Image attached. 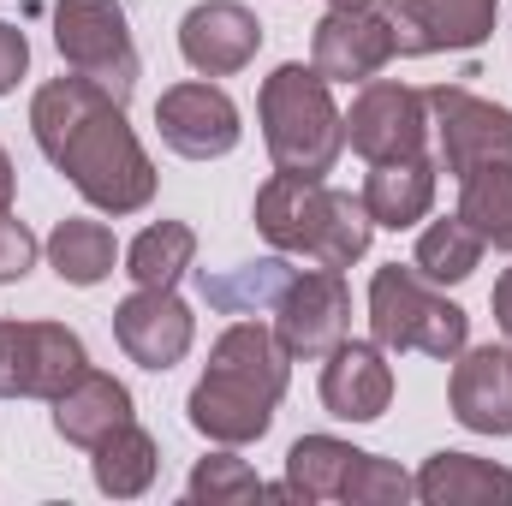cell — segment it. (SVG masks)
Instances as JSON below:
<instances>
[{"label": "cell", "instance_id": "cell-1", "mask_svg": "<svg viewBox=\"0 0 512 506\" xmlns=\"http://www.w3.org/2000/svg\"><path fill=\"white\" fill-rule=\"evenodd\" d=\"M36 149L72 179V191L102 215H137L155 203V161L143 155L126 120V102L96 90L90 78H48L30 96Z\"/></svg>", "mask_w": 512, "mask_h": 506}, {"label": "cell", "instance_id": "cell-2", "mask_svg": "<svg viewBox=\"0 0 512 506\" xmlns=\"http://www.w3.org/2000/svg\"><path fill=\"white\" fill-rule=\"evenodd\" d=\"M286 381H292V352L280 346V334L262 322H233L215 340L209 370L191 387L185 417L215 447H251L268 435L274 405L286 399Z\"/></svg>", "mask_w": 512, "mask_h": 506}, {"label": "cell", "instance_id": "cell-3", "mask_svg": "<svg viewBox=\"0 0 512 506\" xmlns=\"http://www.w3.org/2000/svg\"><path fill=\"white\" fill-rule=\"evenodd\" d=\"M256 233L280 256H304L316 268H352L370 251V209L352 191H334L310 173H268L256 185Z\"/></svg>", "mask_w": 512, "mask_h": 506}, {"label": "cell", "instance_id": "cell-4", "mask_svg": "<svg viewBox=\"0 0 512 506\" xmlns=\"http://www.w3.org/2000/svg\"><path fill=\"white\" fill-rule=\"evenodd\" d=\"M256 120H262V143L268 161L280 173H310L328 179L340 149H346V114L334 108V84L316 66H274L256 90Z\"/></svg>", "mask_w": 512, "mask_h": 506}, {"label": "cell", "instance_id": "cell-5", "mask_svg": "<svg viewBox=\"0 0 512 506\" xmlns=\"http://www.w3.org/2000/svg\"><path fill=\"white\" fill-rule=\"evenodd\" d=\"M370 340L382 352H423L453 364L471 346V316L435 292L411 262H387L370 274Z\"/></svg>", "mask_w": 512, "mask_h": 506}, {"label": "cell", "instance_id": "cell-6", "mask_svg": "<svg viewBox=\"0 0 512 506\" xmlns=\"http://www.w3.org/2000/svg\"><path fill=\"white\" fill-rule=\"evenodd\" d=\"M54 48H60L66 72L90 78L114 102H131V90L143 78V60H137V42H131L120 0H54Z\"/></svg>", "mask_w": 512, "mask_h": 506}, {"label": "cell", "instance_id": "cell-7", "mask_svg": "<svg viewBox=\"0 0 512 506\" xmlns=\"http://www.w3.org/2000/svg\"><path fill=\"white\" fill-rule=\"evenodd\" d=\"M84 370L90 352L66 322H0V399H54Z\"/></svg>", "mask_w": 512, "mask_h": 506}, {"label": "cell", "instance_id": "cell-8", "mask_svg": "<svg viewBox=\"0 0 512 506\" xmlns=\"http://www.w3.org/2000/svg\"><path fill=\"white\" fill-rule=\"evenodd\" d=\"M429 102V126L441 137V167L453 179L489 167V161H512V108L471 96L465 84H435L423 90Z\"/></svg>", "mask_w": 512, "mask_h": 506}, {"label": "cell", "instance_id": "cell-9", "mask_svg": "<svg viewBox=\"0 0 512 506\" xmlns=\"http://www.w3.org/2000/svg\"><path fill=\"white\" fill-rule=\"evenodd\" d=\"M274 334L292 358H328L352 334V292H346L340 268L310 262L304 274H292L274 304Z\"/></svg>", "mask_w": 512, "mask_h": 506}, {"label": "cell", "instance_id": "cell-10", "mask_svg": "<svg viewBox=\"0 0 512 506\" xmlns=\"http://www.w3.org/2000/svg\"><path fill=\"white\" fill-rule=\"evenodd\" d=\"M382 18L393 30V54H405V60L471 54L495 36L501 0H387Z\"/></svg>", "mask_w": 512, "mask_h": 506}, {"label": "cell", "instance_id": "cell-11", "mask_svg": "<svg viewBox=\"0 0 512 506\" xmlns=\"http://www.w3.org/2000/svg\"><path fill=\"white\" fill-rule=\"evenodd\" d=\"M155 131H161V143L173 149V155H185V161H221V155H233L239 149V102L221 90V84H203V78H185V84H173V90H161V102H155Z\"/></svg>", "mask_w": 512, "mask_h": 506}, {"label": "cell", "instance_id": "cell-12", "mask_svg": "<svg viewBox=\"0 0 512 506\" xmlns=\"http://www.w3.org/2000/svg\"><path fill=\"white\" fill-rule=\"evenodd\" d=\"M346 143L364 161H399V155H423L429 143V102L423 90L399 84V78H370L352 96L346 114Z\"/></svg>", "mask_w": 512, "mask_h": 506}, {"label": "cell", "instance_id": "cell-13", "mask_svg": "<svg viewBox=\"0 0 512 506\" xmlns=\"http://www.w3.org/2000/svg\"><path fill=\"white\" fill-rule=\"evenodd\" d=\"M114 340H120V352H126L137 370L167 376L191 352L197 316H191V304L173 286H137L131 298H120V310H114Z\"/></svg>", "mask_w": 512, "mask_h": 506}, {"label": "cell", "instance_id": "cell-14", "mask_svg": "<svg viewBox=\"0 0 512 506\" xmlns=\"http://www.w3.org/2000/svg\"><path fill=\"white\" fill-rule=\"evenodd\" d=\"M393 60V30L376 6H328L310 30V66L328 84H370Z\"/></svg>", "mask_w": 512, "mask_h": 506}, {"label": "cell", "instance_id": "cell-15", "mask_svg": "<svg viewBox=\"0 0 512 506\" xmlns=\"http://www.w3.org/2000/svg\"><path fill=\"white\" fill-rule=\"evenodd\" d=\"M262 48V24H256L251 6L239 0H203L179 18V54L191 72L203 78H233L245 72Z\"/></svg>", "mask_w": 512, "mask_h": 506}, {"label": "cell", "instance_id": "cell-16", "mask_svg": "<svg viewBox=\"0 0 512 506\" xmlns=\"http://www.w3.org/2000/svg\"><path fill=\"white\" fill-rule=\"evenodd\" d=\"M322 405L340 423H376L393 405V364L376 340H340L322 364Z\"/></svg>", "mask_w": 512, "mask_h": 506}, {"label": "cell", "instance_id": "cell-17", "mask_svg": "<svg viewBox=\"0 0 512 506\" xmlns=\"http://www.w3.org/2000/svg\"><path fill=\"white\" fill-rule=\"evenodd\" d=\"M453 417L471 435H512V358L507 346H465L453 364V387H447Z\"/></svg>", "mask_w": 512, "mask_h": 506}, {"label": "cell", "instance_id": "cell-18", "mask_svg": "<svg viewBox=\"0 0 512 506\" xmlns=\"http://www.w3.org/2000/svg\"><path fill=\"white\" fill-rule=\"evenodd\" d=\"M48 405H54V435L66 447H84V453H96L114 429L137 423L131 387L120 376H108V370H84L78 381H66Z\"/></svg>", "mask_w": 512, "mask_h": 506}, {"label": "cell", "instance_id": "cell-19", "mask_svg": "<svg viewBox=\"0 0 512 506\" xmlns=\"http://www.w3.org/2000/svg\"><path fill=\"white\" fill-rule=\"evenodd\" d=\"M411 489L423 506H512V471L477 453H429Z\"/></svg>", "mask_w": 512, "mask_h": 506}, {"label": "cell", "instance_id": "cell-20", "mask_svg": "<svg viewBox=\"0 0 512 506\" xmlns=\"http://www.w3.org/2000/svg\"><path fill=\"white\" fill-rule=\"evenodd\" d=\"M364 209L370 221L387 233H405L417 221H429L435 209V161L429 155H399V161H370V179H364Z\"/></svg>", "mask_w": 512, "mask_h": 506}, {"label": "cell", "instance_id": "cell-21", "mask_svg": "<svg viewBox=\"0 0 512 506\" xmlns=\"http://www.w3.org/2000/svg\"><path fill=\"white\" fill-rule=\"evenodd\" d=\"M358 447L340 435H298L286 453V483L268 495H292V501H340L346 471H352Z\"/></svg>", "mask_w": 512, "mask_h": 506}, {"label": "cell", "instance_id": "cell-22", "mask_svg": "<svg viewBox=\"0 0 512 506\" xmlns=\"http://www.w3.org/2000/svg\"><path fill=\"white\" fill-rule=\"evenodd\" d=\"M120 262V245L102 221L90 215H66L54 233H48V268L66 280V286H102Z\"/></svg>", "mask_w": 512, "mask_h": 506}, {"label": "cell", "instance_id": "cell-23", "mask_svg": "<svg viewBox=\"0 0 512 506\" xmlns=\"http://www.w3.org/2000/svg\"><path fill=\"white\" fill-rule=\"evenodd\" d=\"M483 233L453 209V215H441V221H429L423 233H417V251H411V268L423 274V280H435V286H459V280H471L477 274V262H483Z\"/></svg>", "mask_w": 512, "mask_h": 506}, {"label": "cell", "instance_id": "cell-24", "mask_svg": "<svg viewBox=\"0 0 512 506\" xmlns=\"http://www.w3.org/2000/svg\"><path fill=\"white\" fill-rule=\"evenodd\" d=\"M155 465H161V447H155V435L149 429H114L102 447H96V459H90V477H96V489L102 495H114V501H137L149 483H155Z\"/></svg>", "mask_w": 512, "mask_h": 506}, {"label": "cell", "instance_id": "cell-25", "mask_svg": "<svg viewBox=\"0 0 512 506\" xmlns=\"http://www.w3.org/2000/svg\"><path fill=\"white\" fill-rule=\"evenodd\" d=\"M298 268H286L280 256H262V262H245V268H233V274H197V286H203V298H209V310H227V316H256V310H274L280 304V292H286V280H292Z\"/></svg>", "mask_w": 512, "mask_h": 506}, {"label": "cell", "instance_id": "cell-26", "mask_svg": "<svg viewBox=\"0 0 512 506\" xmlns=\"http://www.w3.org/2000/svg\"><path fill=\"white\" fill-rule=\"evenodd\" d=\"M459 215L483 233V245L512 251V161H489L459 179Z\"/></svg>", "mask_w": 512, "mask_h": 506}, {"label": "cell", "instance_id": "cell-27", "mask_svg": "<svg viewBox=\"0 0 512 506\" xmlns=\"http://www.w3.org/2000/svg\"><path fill=\"white\" fill-rule=\"evenodd\" d=\"M191 256H197V233L185 221H155V227H143L131 239L126 274L137 286H179V274L191 268Z\"/></svg>", "mask_w": 512, "mask_h": 506}, {"label": "cell", "instance_id": "cell-28", "mask_svg": "<svg viewBox=\"0 0 512 506\" xmlns=\"http://www.w3.org/2000/svg\"><path fill=\"white\" fill-rule=\"evenodd\" d=\"M185 495H191L197 506H233V501H256V495H268V483L256 477L239 453H209V459L191 465Z\"/></svg>", "mask_w": 512, "mask_h": 506}, {"label": "cell", "instance_id": "cell-29", "mask_svg": "<svg viewBox=\"0 0 512 506\" xmlns=\"http://www.w3.org/2000/svg\"><path fill=\"white\" fill-rule=\"evenodd\" d=\"M340 501H352V506H405V501H417V489H411V477H405L399 465H387L382 453H364V447H358Z\"/></svg>", "mask_w": 512, "mask_h": 506}, {"label": "cell", "instance_id": "cell-30", "mask_svg": "<svg viewBox=\"0 0 512 506\" xmlns=\"http://www.w3.org/2000/svg\"><path fill=\"white\" fill-rule=\"evenodd\" d=\"M36 233L24 227V221H12V209L0 215V280H24L30 268H36Z\"/></svg>", "mask_w": 512, "mask_h": 506}, {"label": "cell", "instance_id": "cell-31", "mask_svg": "<svg viewBox=\"0 0 512 506\" xmlns=\"http://www.w3.org/2000/svg\"><path fill=\"white\" fill-rule=\"evenodd\" d=\"M24 66H30V42H24V30H18V24H6V18H0V96H12V90H18Z\"/></svg>", "mask_w": 512, "mask_h": 506}, {"label": "cell", "instance_id": "cell-32", "mask_svg": "<svg viewBox=\"0 0 512 506\" xmlns=\"http://www.w3.org/2000/svg\"><path fill=\"white\" fill-rule=\"evenodd\" d=\"M489 310H495V328L512 340V268L495 280V292H489Z\"/></svg>", "mask_w": 512, "mask_h": 506}, {"label": "cell", "instance_id": "cell-33", "mask_svg": "<svg viewBox=\"0 0 512 506\" xmlns=\"http://www.w3.org/2000/svg\"><path fill=\"white\" fill-rule=\"evenodd\" d=\"M12 191H18V167H12V155L0 149V215L12 209Z\"/></svg>", "mask_w": 512, "mask_h": 506}, {"label": "cell", "instance_id": "cell-34", "mask_svg": "<svg viewBox=\"0 0 512 506\" xmlns=\"http://www.w3.org/2000/svg\"><path fill=\"white\" fill-rule=\"evenodd\" d=\"M328 6H376V0H328Z\"/></svg>", "mask_w": 512, "mask_h": 506}, {"label": "cell", "instance_id": "cell-35", "mask_svg": "<svg viewBox=\"0 0 512 506\" xmlns=\"http://www.w3.org/2000/svg\"><path fill=\"white\" fill-rule=\"evenodd\" d=\"M507 358H512V352H507Z\"/></svg>", "mask_w": 512, "mask_h": 506}]
</instances>
